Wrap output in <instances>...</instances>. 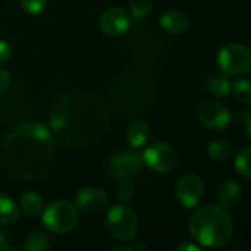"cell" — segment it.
<instances>
[{
	"label": "cell",
	"instance_id": "7a4b0ae2",
	"mask_svg": "<svg viewBox=\"0 0 251 251\" xmlns=\"http://www.w3.org/2000/svg\"><path fill=\"white\" fill-rule=\"evenodd\" d=\"M4 169L22 181L44 176L54 162V143L50 131L38 122H22L13 126L1 146Z\"/></svg>",
	"mask_w": 251,
	"mask_h": 251
},
{
	"label": "cell",
	"instance_id": "8fae6325",
	"mask_svg": "<svg viewBox=\"0 0 251 251\" xmlns=\"http://www.w3.org/2000/svg\"><path fill=\"white\" fill-rule=\"evenodd\" d=\"M131 25L129 15L122 7H110L100 18V28L109 37H119Z\"/></svg>",
	"mask_w": 251,
	"mask_h": 251
},
{
	"label": "cell",
	"instance_id": "ffe728a7",
	"mask_svg": "<svg viewBox=\"0 0 251 251\" xmlns=\"http://www.w3.org/2000/svg\"><path fill=\"white\" fill-rule=\"evenodd\" d=\"M250 157H251V149L250 147H244L243 150H240V153L235 157V169L238 174H241L244 178H250L251 169H250Z\"/></svg>",
	"mask_w": 251,
	"mask_h": 251
},
{
	"label": "cell",
	"instance_id": "5b68a950",
	"mask_svg": "<svg viewBox=\"0 0 251 251\" xmlns=\"http://www.w3.org/2000/svg\"><path fill=\"white\" fill-rule=\"evenodd\" d=\"M78 224L76 207L65 200L53 201L43 212V225L54 234H66Z\"/></svg>",
	"mask_w": 251,
	"mask_h": 251
},
{
	"label": "cell",
	"instance_id": "30bf717a",
	"mask_svg": "<svg viewBox=\"0 0 251 251\" xmlns=\"http://www.w3.org/2000/svg\"><path fill=\"white\" fill-rule=\"evenodd\" d=\"M175 193L178 201L184 207L193 209L197 204H200V201L204 197V184L200 176L188 174L178 181Z\"/></svg>",
	"mask_w": 251,
	"mask_h": 251
},
{
	"label": "cell",
	"instance_id": "e0dca14e",
	"mask_svg": "<svg viewBox=\"0 0 251 251\" xmlns=\"http://www.w3.org/2000/svg\"><path fill=\"white\" fill-rule=\"evenodd\" d=\"M207 156L213 162H226L232 156V146L229 141L216 140L207 146Z\"/></svg>",
	"mask_w": 251,
	"mask_h": 251
},
{
	"label": "cell",
	"instance_id": "5bb4252c",
	"mask_svg": "<svg viewBox=\"0 0 251 251\" xmlns=\"http://www.w3.org/2000/svg\"><path fill=\"white\" fill-rule=\"evenodd\" d=\"M160 25L171 34H182L190 25V19L181 10H168L160 16Z\"/></svg>",
	"mask_w": 251,
	"mask_h": 251
},
{
	"label": "cell",
	"instance_id": "277c9868",
	"mask_svg": "<svg viewBox=\"0 0 251 251\" xmlns=\"http://www.w3.org/2000/svg\"><path fill=\"white\" fill-rule=\"evenodd\" d=\"M106 228L115 240L121 243H129L137 238L140 222L131 207L126 204H116L106 216Z\"/></svg>",
	"mask_w": 251,
	"mask_h": 251
},
{
	"label": "cell",
	"instance_id": "9c48e42d",
	"mask_svg": "<svg viewBox=\"0 0 251 251\" xmlns=\"http://www.w3.org/2000/svg\"><path fill=\"white\" fill-rule=\"evenodd\" d=\"M143 157L134 151H119L110 159V174L116 179H131L143 169Z\"/></svg>",
	"mask_w": 251,
	"mask_h": 251
},
{
	"label": "cell",
	"instance_id": "f546056e",
	"mask_svg": "<svg viewBox=\"0 0 251 251\" xmlns=\"http://www.w3.org/2000/svg\"><path fill=\"white\" fill-rule=\"evenodd\" d=\"M176 251H200V247L199 246H196V244H191V243H185V244H181V246H178Z\"/></svg>",
	"mask_w": 251,
	"mask_h": 251
},
{
	"label": "cell",
	"instance_id": "3957f363",
	"mask_svg": "<svg viewBox=\"0 0 251 251\" xmlns=\"http://www.w3.org/2000/svg\"><path fill=\"white\" fill-rule=\"evenodd\" d=\"M193 238L204 247L221 249L234 235V221L221 206H204L194 212L188 224Z\"/></svg>",
	"mask_w": 251,
	"mask_h": 251
},
{
	"label": "cell",
	"instance_id": "44dd1931",
	"mask_svg": "<svg viewBox=\"0 0 251 251\" xmlns=\"http://www.w3.org/2000/svg\"><path fill=\"white\" fill-rule=\"evenodd\" d=\"M51 247L49 238L41 232H32L26 238V250L29 251H46Z\"/></svg>",
	"mask_w": 251,
	"mask_h": 251
},
{
	"label": "cell",
	"instance_id": "7c38bea8",
	"mask_svg": "<svg viewBox=\"0 0 251 251\" xmlns=\"http://www.w3.org/2000/svg\"><path fill=\"white\" fill-rule=\"evenodd\" d=\"M109 204V197L101 188H82L75 197V207L84 213H96L106 209Z\"/></svg>",
	"mask_w": 251,
	"mask_h": 251
},
{
	"label": "cell",
	"instance_id": "f1b7e54d",
	"mask_svg": "<svg viewBox=\"0 0 251 251\" xmlns=\"http://www.w3.org/2000/svg\"><path fill=\"white\" fill-rule=\"evenodd\" d=\"M13 250V247L9 243V237L6 232L0 231V251H10Z\"/></svg>",
	"mask_w": 251,
	"mask_h": 251
},
{
	"label": "cell",
	"instance_id": "ac0fdd59",
	"mask_svg": "<svg viewBox=\"0 0 251 251\" xmlns=\"http://www.w3.org/2000/svg\"><path fill=\"white\" fill-rule=\"evenodd\" d=\"M206 90L216 97H225L231 91V82L225 75H212L206 81Z\"/></svg>",
	"mask_w": 251,
	"mask_h": 251
},
{
	"label": "cell",
	"instance_id": "9a60e30c",
	"mask_svg": "<svg viewBox=\"0 0 251 251\" xmlns=\"http://www.w3.org/2000/svg\"><path fill=\"white\" fill-rule=\"evenodd\" d=\"M128 143L129 146L135 147V149H140L141 146H144L150 137V126L146 121L143 119H137L134 121L129 128H128Z\"/></svg>",
	"mask_w": 251,
	"mask_h": 251
},
{
	"label": "cell",
	"instance_id": "d6986e66",
	"mask_svg": "<svg viewBox=\"0 0 251 251\" xmlns=\"http://www.w3.org/2000/svg\"><path fill=\"white\" fill-rule=\"evenodd\" d=\"M21 207L22 210L29 215V216H37L41 213L43 210V199L34 193V191H29V193H25L22 197H21Z\"/></svg>",
	"mask_w": 251,
	"mask_h": 251
},
{
	"label": "cell",
	"instance_id": "d4e9b609",
	"mask_svg": "<svg viewBox=\"0 0 251 251\" xmlns=\"http://www.w3.org/2000/svg\"><path fill=\"white\" fill-rule=\"evenodd\" d=\"M21 4L28 13L37 15V13L44 10V7L47 4V0H21Z\"/></svg>",
	"mask_w": 251,
	"mask_h": 251
},
{
	"label": "cell",
	"instance_id": "ba28073f",
	"mask_svg": "<svg viewBox=\"0 0 251 251\" xmlns=\"http://www.w3.org/2000/svg\"><path fill=\"white\" fill-rule=\"evenodd\" d=\"M197 116L204 126L213 131H221L231 124L229 110L216 100H207L201 103L197 109Z\"/></svg>",
	"mask_w": 251,
	"mask_h": 251
},
{
	"label": "cell",
	"instance_id": "603a6c76",
	"mask_svg": "<svg viewBox=\"0 0 251 251\" xmlns=\"http://www.w3.org/2000/svg\"><path fill=\"white\" fill-rule=\"evenodd\" d=\"M151 0H131V15L135 19H143L151 12Z\"/></svg>",
	"mask_w": 251,
	"mask_h": 251
},
{
	"label": "cell",
	"instance_id": "7402d4cb",
	"mask_svg": "<svg viewBox=\"0 0 251 251\" xmlns=\"http://www.w3.org/2000/svg\"><path fill=\"white\" fill-rule=\"evenodd\" d=\"M234 96L235 99L243 103V104H250L251 103V88L250 82L247 79H240L235 82L234 87Z\"/></svg>",
	"mask_w": 251,
	"mask_h": 251
},
{
	"label": "cell",
	"instance_id": "6da1fadb",
	"mask_svg": "<svg viewBox=\"0 0 251 251\" xmlns=\"http://www.w3.org/2000/svg\"><path fill=\"white\" fill-rule=\"evenodd\" d=\"M50 122L60 141L75 149L99 143L107 129V110L101 100L84 90L63 94L53 106Z\"/></svg>",
	"mask_w": 251,
	"mask_h": 251
},
{
	"label": "cell",
	"instance_id": "4fadbf2b",
	"mask_svg": "<svg viewBox=\"0 0 251 251\" xmlns=\"http://www.w3.org/2000/svg\"><path fill=\"white\" fill-rule=\"evenodd\" d=\"M243 197V187L234 181V179H226L219 184L216 188V200L221 207L224 209H232L235 207Z\"/></svg>",
	"mask_w": 251,
	"mask_h": 251
},
{
	"label": "cell",
	"instance_id": "484cf974",
	"mask_svg": "<svg viewBox=\"0 0 251 251\" xmlns=\"http://www.w3.org/2000/svg\"><path fill=\"white\" fill-rule=\"evenodd\" d=\"M237 121H238L240 126H243V128H244V131H246L247 137H250L251 135L250 112H249V110H243V112H240V113L237 115Z\"/></svg>",
	"mask_w": 251,
	"mask_h": 251
},
{
	"label": "cell",
	"instance_id": "8992f818",
	"mask_svg": "<svg viewBox=\"0 0 251 251\" xmlns=\"http://www.w3.org/2000/svg\"><path fill=\"white\" fill-rule=\"evenodd\" d=\"M218 65L225 75H244L251 68V51L244 44L224 46L218 53Z\"/></svg>",
	"mask_w": 251,
	"mask_h": 251
},
{
	"label": "cell",
	"instance_id": "4316f807",
	"mask_svg": "<svg viewBox=\"0 0 251 251\" xmlns=\"http://www.w3.org/2000/svg\"><path fill=\"white\" fill-rule=\"evenodd\" d=\"M10 53H12V49H10L9 43L0 41V63L1 62H6L10 57Z\"/></svg>",
	"mask_w": 251,
	"mask_h": 251
},
{
	"label": "cell",
	"instance_id": "cb8c5ba5",
	"mask_svg": "<svg viewBox=\"0 0 251 251\" xmlns=\"http://www.w3.org/2000/svg\"><path fill=\"white\" fill-rule=\"evenodd\" d=\"M134 191H135V188H134L132 182H129L128 179H121V184L116 188V196L122 203H126L134 197V194H135Z\"/></svg>",
	"mask_w": 251,
	"mask_h": 251
},
{
	"label": "cell",
	"instance_id": "83f0119b",
	"mask_svg": "<svg viewBox=\"0 0 251 251\" xmlns=\"http://www.w3.org/2000/svg\"><path fill=\"white\" fill-rule=\"evenodd\" d=\"M10 84V76H9V72L0 66V93L4 91Z\"/></svg>",
	"mask_w": 251,
	"mask_h": 251
},
{
	"label": "cell",
	"instance_id": "2e32d148",
	"mask_svg": "<svg viewBox=\"0 0 251 251\" xmlns=\"http://www.w3.org/2000/svg\"><path fill=\"white\" fill-rule=\"evenodd\" d=\"M19 219V209L16 203L0 193V225H12Z\"/></svg>",
	"mask_w": 251,
	"mask_h": 251
},
{
	"label": "cell",
	"instance_id": "52a82bcc",
	"mask_svg": "<svg viewBox=\"0 0 251 251\" xmlns=\"http://www.w3.org/2000/svg\"><path fill=\"white\" fill-rule=\"evenodd\" d=\"M178 153L176 150L163 141H157L153 143L151 146H149L143 154V162L154 172H160V174H168L172 172L176 165H178Z\"/></svg>",
	"mask_w": 251,
	"mask_h": 251
}]
</instances>
